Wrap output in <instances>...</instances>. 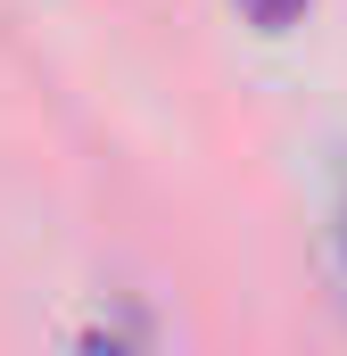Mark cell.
Masks as SVG:
<instances>
[{"label":"cell","mask_w":347,"mask_h":356,"mask_svg":"<svg viewBox=\"0 0 347 356\" xmlns=\"http://www.w3.org/2000/svg\"><path fill=\"white\" fill-rule=\"evenodd\" d=\"M306 8H314V0H240V17H248L257 33H289Z\"/></svg>","instance_id":"obj_1"},{"label":"cell","mask_w":347,"mask_h":356,"mask_svg":"<svg viewBox=\"0 0 347 356\" xmlns=\"http://www.w3.org/2000/svg\"><path fill=\"white\" fill-rule=\"evenodd\" d=\"M75 356H141V348H133V340H116V332H91Z\"/></svg>","instance_id":"obj_2"},{"label":"cell","mask_w":347,"mask_h":356,"mask_svg":"<svg viewBox=\"0 0 347 356\" xmlns=\"http://www.w3.org/2000/svg\"><path fill=\"white\" fill-rule=\"evenodd\" d=\"M331 241H339V282H347V182H339V207H331Z\"/></svg>","instance_id":"obj_3"}]
</instances>
